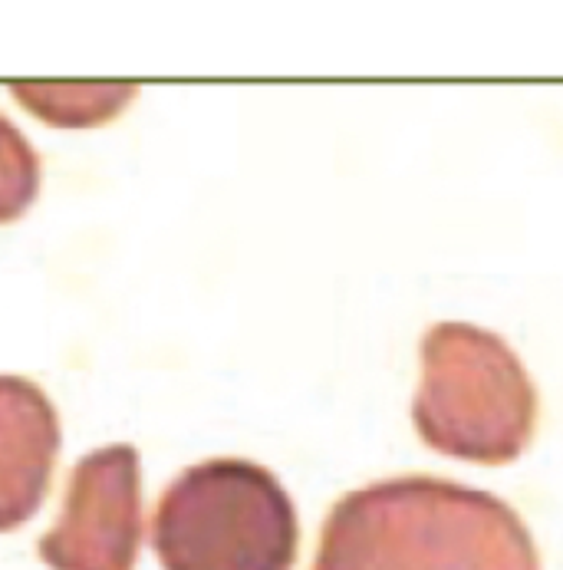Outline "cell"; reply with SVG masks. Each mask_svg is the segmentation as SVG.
<instances>
[{"mask_svg":"<svg viewBox=\"0 0 563 570\" xmlns=\"http://www.w3.org/2000/svg\"><path fill=\"white\" fill-rule=\"evenodd\" d=\"M314 570H541V558L501 498L408 475L339 498Z\"/></svg>","mask_w":563,"mask_h":570,"instance_id":"obj_1","label":"cell"},{"mask_svg":"<svg viewBox=\"0 0 563 570\" xmlns=\"http://www.w3.org/2000/svg\"><path fill=\"white\" fill-rule=\"evenodd\" d=\"M412 422L442 455L504 465L534 435L537 393L517 353L468 324H438L422 336V383Z\"/></svg>","mask_w":563,"mask_h":570,"instance_id":"obj_2","label":"cell"},{"mask_svg":"<svg viewBox=\"0 0 563 570\" xmlns=\"http://www.w3.org/2000/svg\"><path fill=\"white\" fill-rule=\"evenodd\" d=\"M290 494L247 459L185 469L159 498L152 544L165 570H290L297 561Z\"/></svg>","mask_w":563,"mask_h":570,"instance_id":"obj_3","label":"cell"},{"mask_svg":"<svg viewBox=\"0 0 563 570\" xmlns=\"http://www.w3.org/2000/svg\"><path fill=\"white\" fill-rule=\"evenodd\" d=\"M142 541V475L132 445H106L70 472L57 528L40 538L53 570H136Z\"/></svg>","mask_w":563,"mask_h":570,"instance_id":"obj_4","label":"cell"},{"mask_svg":"<svg viewBox=\"0 0 563 570\" xmlns=\"http://www.w3.org/2000/svg\"><path fill=\"white\" fill-rule=\"evenodd\" d=\"M60 455V415L50 396L20 376H0V531L43 504Z\"/></svg>","mask_w":563,"mask_h":570,"instance_id":"obj_5","label":"cell"},{"mask_svg":"<svg viewBox=\"0 0 563 570\" xmlns=\"http://www.w3.org/2000/svg\"><path fill=\"white\" fill-rule=\"evenodd\" d=\"M10 89L37 119L63 129L112 122L136 99L129 82H13Z\"/></svg>","mask_w":563,"mask_h":570,"instance_id":"obj_6","label":"cell"},{"mask_svg":"<svg viewBox=\"0 0 563 570\" xmlns=\"http://www.w3.org/2000/svg\"><path fill=\"white\" fill-rule=\"evenodd\" d=\"M40 191V159L23 132L0 116V225L17 222Z\"/></svg>","mask_w":563,"mask_h":570,"instance_id":"obj_7","label":"cell"}]
</instances>
